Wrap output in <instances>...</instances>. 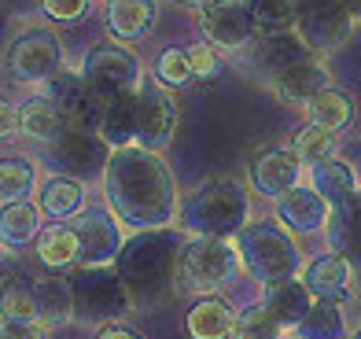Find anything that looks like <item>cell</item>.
<instances>
[{"mask_svg":"<svg viewBox=\"0 0 361 339\" xmlns=\"http://www.w3.org/2000/svg\"><path fill=\"white\" fill-rule=\"evenodd\" d=\"M299 332H302V339H343V321H339L332 302L317 299L310 317L299 325Z\"/></svg>","mask_w":361,"mask_h":339,"instance_id":"31","label":"cell"},{"mask_svg":"<svg viewBox=\"0 0 361 339\" xmlns=\"http://www.w3.org/2000/svg\"><path fill=\"white\" fill-rule=\"evenodd\" d=\"M34 295H37V321L41 328L44 325H67L78 310V295H74V284H67L63 277H44L34 284Z\"/></svg>","mask_w":361,"mask_h":339,"instance_id":"17","label":"cell"},{"mask_svg":"<svg viewBox=\"0 0 361 339\" xmlns=\"http://www.w3.org/2000/svg\"><path fill=\"white\" fill-rule=\"evenodd\" d=\"M310 122L321 129H332V133H343L354 122V100L339 89H324L314 104H310Z\"/></svg>","mask_w":361,"mask_h":339,"instance_id":"24","label":"cell"},{"mask_svg":"<svg viewBox=\"0 0 361 339\" xmlns=\"http://www.w3.org/2000/svg\"><path fill=\"white\" fill-rule=\"evenodd\" d=\"M37 185V170L30 159H19V155H11V159H0V203H23L30 192H34Z\"/></svg>","mask_w":361,"mask_h":339,"instance_id":"25","label":"cell"},{"mask_svg":"<svg viewBox=\"0 0 361 339\" xmlns=\"http://www.w3.org/2000/svg\"><path fill=\"white\" fill-rule=\"evenodd\" d=\"M0 317L23 321V325H41L37 321V295L30 281H8L0 288Z\"/></svg>","mask_w":361,"mask_h":339,"instance_id":"28","label":"cell"},{"mask_svg":"<svg viewBox=\"0 0 361 339\" xmlns=\"http://www.w3.org/2000/svg\"><path fill=\"white\" fill-rule=\"evenodd\" d=\"M100 339H140L133 328H126V325H107L104 332H100Z\"/></svg>","mask_w":361,"mask_h":339,"instance_id":"37","label":"cell"},{"mask_svg":"<svg viewBox=\"0 0 361 339\" xmlns=\"http://www.w3.org/2000/svg\"><path fill=\"white\" fill-rule=\"evenodd\" d=\"M100 137L111 144L114 152L129 148L137 140V92L114 96L104 104V118H100Z\"/></svg>","mask_w":361,"mask_h":339,"instance_id":"18","label":"cell"},{"mask_svg":"<svg viewBox=\"0 0 361 339\" xmlns=\"http://www.w3.org/2000/svg\"><path fill=\"white\" fill-rule=\"evenodd\" d=\"M269 306V314L281 321L284 328H299L302 321L310 317V310H314V295H310V288L302 281H281V284H269L266 299H262Z\"/></svg>","mask_w":361,"mask_h":339,"instance_id":"16","label":"cell"},{"mask_svg":"<svg viewBox=\"0 0 361 339\" xmlns=\"http://www.w3.org/2000/svg\"><path fill=\"white\" fill-rule=\"evenodd\" d=\"M180 4H192V8H207L210 0H180Z\"/></svg>","mask_w":361,"mask_h":339,"instance_id":"38","label":"cell"},{"mask_svg":"<svg viewBox=\"0 0 361 339\" xmlns=\"http://www.w3.org/2000/svg\"><path fill=\"white\" fill-rule=\"evenodd\" d=\"M74 233L81 236V262L85 266H104L114 254V247H118L114 225H107L104 214H78Z\"/></svg>","mask_w":361,"mask_h":339,"instance_id":"22","label":"cell"},{"mask_svg":"<svg viewBox=\"0 0 361 339\" xmlns=\"http://www.w3.org/2000/svg\"><path fill=\"white\" fill-rule=\"evenodd\" d=\"M41 214L48 218H78L85 214V188H81V181H74V177H48L44 188H41Z\"/></svg>","mask_w":361,"mask_h":339,"instance_id":"21","label":"cell"},{"mask_svg":"<svg viewBox=\"0 0 361 339\" xmlns=\"http://www.w3.org/2000/svg\"><path fill=\"white\" fill-rule=\"evenodd\" d=\"M284 339H295V335H284Z\"/></svg>","mask_w":361,"mask_h":339,"instance_id":"39","label":"cell"},{"mask_svg":"<svg viewBox=\"0 0 361 339\" xmlns=\"http://www.w3.org/2000/svg\"><path fill=\"white\" fill-rule=\"evenodd\" d=\"M350 281H354V269L347 254H324L317 262H310L302 273V284L310 288V295L324 302H336L339 295H347Z\"/></svg>","mask_w":361,"mask_h":339,"instance_id":"12","label":"cell"},{"mask_svg":"<svg viewBox=\"0 0 361 339\" xmlns=\"http://www.w3.org/2000/svg\"><path fill=\"white\" fill-rule=\"evenodd\" d=\"M299 34L306 44H336L347 34V11L339 0H299Z\"/></svg>","mask_w":361,"mask_h":339,"instance_id":"10","label":"cell"},{"mask_svg":"<svg viewBox=\"0 0 361 339\" xmlns=\"http://www.w3.org/2000/svg\"><path fill=\"white\" fill-rule=\"evenodd\" d=\"M240 251L221 236H200L177 258V284L185 292L210 295L240 273Z\"/></svg>","mask_w":361,"mask_h":339,"instance_id":"2","label":"cell"},{"mask_svg":"<svg viewBox=\"0 0 361 339\" xmlns=\"http://www.w3.org/2000/svg\"><path fill=\"white\" fill-rule=\"evenodd\" d=\"M299 173H302L299 155L288 152V148H273L255 163V188L281 199L284 192H291L295 185H299Z\"/></svg>","mask_w":361,"mask_h":339,"instance_id":"13","label":"cell"},{"mask_svg":"<svg viewBox=\"0 0 361 339\" xmlns=\"http://www.w3.org/2000/svg\"><path fill=\"white\" fill-rule=\"evenodd\" d=\"M236 339H284V325L269 314L266 302H255L236 317Z\"/></svg>","mask_w":361,"mask_h":339,"instance_id":"30","label":"cell"},{"mask_svg":"<svg viewBox=\"0 0 361 339\" xmlns=\"http://www.w3.org/2000/svg\"><path fill=\"white\" fill-rule=\"evenodd\" d=\"M336 137H339V133H332V129H321V125L310 122V125H302L299 133H295L291 152L299 155L302 166H321V163H328V159H332Z\"/></svg>","mask_w":361,"mask_h":339,"instance_id":"27","label":"cell"},{"mask_svg":"<svg viewBox=\"0 0 361 339\" xmlns=\"http://www.w3.org/2000/svg\"><path fill=\"white\" fill-rule=\"evenodd\" d=\"M67 129V115L59 111L52 96H30L19 107V133L37 144H56Z\"/></svg>","mask_w":361,"mask_h":339,"instance_id":"11","label":"cell"},{"mask_svg":"<svg viewBox=\"0 0 361 339\" xmlns=\"http://www.w3.org/2000/svg\"><path fill=\"white\" fill-rule=\"evenodd\" d=\"M37 258L48 269H67L81 262V236L74 233V225H52L37 236Z\"/></svg>","mask_w":361,"mask_h":339,"instance_id":"23","label":"cell"},{"mask_svg":"<svg viewBox=\"0 0 361 339\" xmlns=\"http://www.w3.org/2000/svg\"><path fill=\"white\" fill-rule=\"evenodd\" d=\"M41 207L37 203H8L0 211V244L4 247H26L41 236Z\"/></svg>","mask_w":361,"mask_h":339,"instance_id":"20","label":"cell"},{"mask_svg":"<svg viewBox=\"0 0 361 339\" xmlns=\"http://www.w3.org/2000/svg\"><path fill=\"white\" fill-rule=\"evenodd\" d=\"M155 78H159V85H166V89L188 85L192 82V67H188L185 48H166V52L159 56V63H155Z\"/></svg>","mask_w":361,"mask_h":339,"instance_id":"32","label":"cell"},{"mask_svg":"<svg viewBox=\"0 0 361 339\" xmlns=\"http://www.w3.org/2000/svg\"><path fill=\"white\" fill-rule=\"evenodd\" d=\"M240 262L258 281L281 284V281H291L295 273V244L281 225H247L240 233Z\"/></svg>","mask_w":361,"mask_h":339,"instance_id":"3","label":"cell"},{"mask_svg":"<svg viewBox=\"0 0 361 339\" xmlns=\"http://www.w3.org/2000/svg\"><path fill=\"white\" fill-rule=\"evenodd\" d=\"M107 26L114 37L137 41L155 26V0H111L107 4Z\"/></svg>","mask_w":361,"mask_h":339,"instance_id":"19","label":"cell"},{"mask_svg":"<svg viewBox=\"0 0 361 339\" xmlns=\"http://www.w3.org/2000/svg\"><path fill=\"white\" fill-rule=\"evenodd\" d=\"M41 8H44L48 19H56V23H74L85 15L89 0H41Z\"/></svg>","mask_w":361,"mask_h":339,"instance_id":"34","label":"cell"},{"mask_svg":"<svg viewBox=\"0 0 361 339\" xmlns=\"http://www.w3.org/2000/svg\"><path fill=\"white\" fill-rule=\"evenodd\" d=\"M173 122H177L173 100L162 92L159 82H144L137 89V140L166 144V137L173 133Z\"/></svg>","mask_w":361,"mask_h":339,"instance_id":"7","label":"cell"},{"mask_svg":"<svg viewBox=\"0 0 361 339\" xmlns=\"http://www.w3.org/2000/svg\"><path fill=\"white\" fill-rule=\"evenodd\" d=\"M328 203H350L357 196V177L347 163H336V159H328V163L317 166V185H314Z\"/></svg>","mask_w":361,"mask_h":339,"instance_id":"26","label":"cell"},{"mask_svg":"<svg viewBox=\"0 0 361 339\" xmlns=\"http://www.w3.org/2000/svg\"><path fill=\"white\" fill-rule=\"evenodd\" d=\"M251 56L269 78H276V74L306 63V59H314V48L306 44V37L299 30H284V34H258Z\"/></svg>","mask_w":361,"mask_h":339,"instance_id":"8","label":"cell"},{"mask_svg":"<svg viewBox=\"0 0 361 339\" xmlns=\"http://www.w3.org/2000/svg\"><path fill=\"white\" fill-rule=\"evenodd\" d=\"M236 317L240 314L225 299L207 295V299H200L188 310L185 328H188L192 339H228V335H236Z\"/></svg>","mask_w":361,"mask_h":339,"instance_id":"15","label":"cell"},{"mask_svg":"<svg viewBox=\"0 0 361 339\" xmlns=\"http://www.w3.org/2000/svg\"><path fill=\"white\" fill-rule=\"evenodd\" d=\"M59 67H63V48L48 30H26L8 48V70L19 82H30V85L52 82Z\"/></svg>","mask_w":361,"mask_h":339,"instance_id":"6","label":"cell"},{"mask_svg":"<svg viewBox=\"0 0 361 339\" xmlns=\"http://www.w3.org/2000/svg\"><path fill=\"white\" fill-rule=\"evenodd\" d=\"M200 26L207 41L221 52H251L258 41V23L251 11V0H210L200 8Z\"/></svg>","mask_w":361,"mask_h":339,"instance_id":"4","label":"cell"},{"mask_svg":"<svg viewBox=\"0 0 361 339\" xmlns=\"http://www.w3.org/2000/svg\"><path fill=\"white\" fill-rule=\"evenodd\" d=\"M276 214H281V225L295 233H306V229H324L332 221V203H328L317 188L310 185H295L291 192H284L276 199Z\"/></svg>","mask_w":361,"mask_h":339,"instance_id":"9","label":"cell"},{"mask_svg":"<svg viewBox=\"0 0 361 339\" xmlns=\"http://www.w3.org/2000/svg\"><path fill=\"white\" fill-rule=\"evenodd\" d=\"M15 133H19V107L0 96V140H8Z\"/></svg>","mask_w":361,"mask_h":339,"instance_id":"36","label":"cell"},{"mask_svg":"<svg viewBox=\"0 0 361 339\" xmlns=\"http://www.w3.org/2000/svg\"><path fill=\"white\" fill-rule=\"evenodd\" d=\"M185 56H188L192 78H214L221 70V59L210 44H192V48H185Z\"/></svg>","mask_w":361,"mask_h":339,"instance_id":"33","label":"cell"},{"mask_svg":"<svg viewBox=\"0 0 361 339\" xmlns=\"http://www.w3.org/2000/svg\"><path fill=\"white\" fill-rule=\"evenodd\" d=\"M81 78H85V85L100 96L104 104L114 100V96L137 92L144 85L137 56L129 52V48H122V44H100V48H92L89 59H85Z\"/></svg>","mask_w":361,"mask_h":339,"instance_id":"5","label":"cell"},{"mask_svg":"<svg viewBox=\"0 0 361 339\" xmlns=\"http://www.w3.org/2000/svg\"><path fill=\"white\" fill-rule=\"evenodd\" d=\"M0 339H44L41 325H23V321L0 317Z\"/></svg>","mask_w":361,"mask_h":339,"instance_id":"35","label":"cell"},{"mask_svg":"<svg viewBox=\"0 0 361 339\" xmlns=\"http://www.w3.org/2000/svg\"><path fill=\"white\" fill-rule=\"evenodd\" d=\"M273 85H276V92H281V100L295 104V107H310L324 89H332L328 85V74H324V67L317 59H306V63H299V67L276 74Z\"/></svg>","mask_w":361,"mask_h":339,"instance_id":"14","label":"cell"},{"mask_svg":"<svg viewBox=\"0 0 361 339\" xmlns=\"http://www.w3.org/2000/svg\"><path fill=\"white\" fill-rule=\"evenodd\" d=\"M107 199L111 211L137 229H162L173 211V181L159 155L144 148H118L107 163Z\"/></svg>","mask_w":361,"mask_h":339,"instance_id":"1","label":"cell"},{"mask_svg":"<svg viewBox=\"0 0 361 339\" xmlns=\"http://www.w3.org/2000/svg\"><path fill=\"white\" fill-rule=\"evenodd\" d=\"M251 11L262 34L299 30V0H251Z\"/></svg>","mask_w":361,"mask_h":339,"instance_id":"29","label":"cell"}]
</instances>
